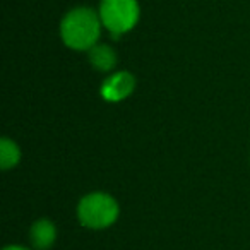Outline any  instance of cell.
<instances>
[{
  "label": "cell",
  "mask_w": 250,
  "mask_h": 250,
  "mask_svg": "<svg viewBox=\"0 0 250 250\" xmlns=\"http://www.w3.org/2000/svg\"><path fill=\"white\" fill-rule=\"evenodd\" d=\"M77 214L84 226L101 229L115 223V219L118 218V206L110 195L94 192V194L86 195L79 202Z\"/></svg>",
  "instance_id": "7a4b0ae2"
},
{
  "label": "cell",
  "mask_w": 250,
  "mask_h": 250,
  "mask_svg": "<svg viewBox=\"0 0 250 250\" xmlns=\"http://www.w3.org/2000/svg\"><path fill=\"white\" fill-rule=\"evenodd\" d=\"M4 250H28L24 247H19V245H11V247H5Z\"/></svg>",
  "instance_id": "ba28073f"
},
{
  "label": "cell",
  "mask_w": 250,
  "mask_h": 250,
  "mask_svg": "<svg viewBox=\"0 0 250 250\" xmlns=\"http://www.w3.org/2000/svg\"><path fill=\"white\" fill-rule=\"evenodd\" d=\"M60 33L63 43L70 48L91 50L100 36V18L87 7L74 9L63 18Z\"/></svg>",
  "instance_id": "6da1fadb"
},
{
  "label": "cell",
  "mask_w": 250,
  "mask_h": 250,
  "mask_svg": "<svg viewBox=\"0 0 250 250\" xmlns=\"http://www.w3.org/2000/svg\"><path fill=\"white\" fill-rule=\"evenodd\" d=\"M100 18L115 36L130 31L139 19L137 0H101Z\"/></svg>",
  "instance_id": "3957f363"
},
{
  "label": "cell",
  "mask_w": 250,
  "mask_h": 250,
  "mask_svg": "<svg viewBox=\"0 0 250 250\" xmlns=\"http://www.w3.org/2000/svg\"><path fill=\"white\" fill-rule=\"evenodd\" d=\"M21 158V153H19V147L12 143L11 139L4 137L0 141V165L4 170H9V168L16 167Z\"/></svg>",
  "instance_id": "52a82bcc"
},
{
  "label": "cell",
  "mask_w": 250,
  "mask_h": 250,
  "mask_svg": "<svg viewBox=\"0 0 250 250\" xmlns=\"http://www.w3.org/2000/svg\"><path fill=\"white\" fill-rule=\"evenodd\" d=\"M89 60L94 69L101 70V72H108L117 63V55L108 45H94L89 52Z\"/></svg>",
  "instance_id": "8992f818"
},
{
  "label": "cell",
  "mask_w": 250,
  "mask_h": 250,
  "mask_svg": "<svg viewBox=\"0 0 250 250\" xmlns=\"http://www.w3.org/2000/svg\"><path fill=\"white\" fill-rule=\"evenodd\" d=\"M134 86H136V81L129 72H117L104 81L101 94L108 101H120L132 93Z\"/></svg>",
  "instance_id": "277c9868"
},
{
  "label": "cell",
  "mask_w": 250,
  "mask_h": 250,
  "mask_svg": "<svg viewBox=\"0 0 250 250\" xmlns=\"http://www.w3.org/2000/svg\"><path fill=\"white\" fill-rule=\"evenodd\" d=\"M57 238V229L48 219H38L31 228V242L38 250H46L53 245Z\"/></svg>",
  "instance_id": "5b68a950"
}]
</instances>
